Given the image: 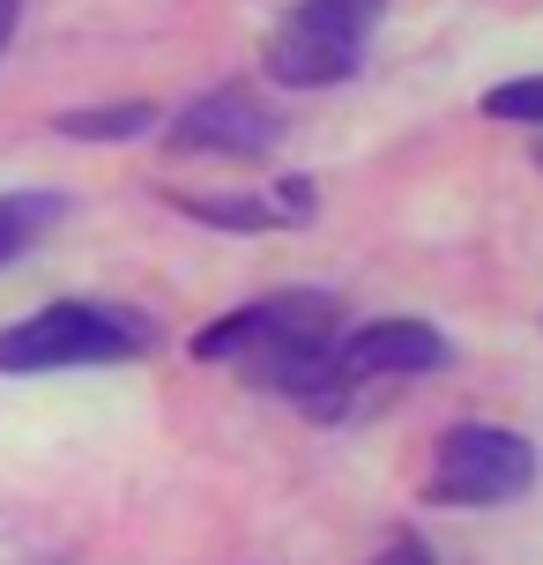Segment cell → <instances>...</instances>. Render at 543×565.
I'll return each mask as SVG.
<instances>
[{"label": "cell", "instance_id": "cell-10", "mask_svg": "<svg viewBox=\"0 0 543 565\" xmlns=\"http://www.w3.org/2000/svg\"><path fill=\"white\" fill-rule=\"evenodd\" d=\"M485 113H491V119H514V127H543V75L491 83V89H485Z\"/></svg>", "mask_w": 543, "mask_h": 565}, {"label": "cell", "instance_id": "cell-5", "mask_svg": "<svg viewBox=\"0 0 543 565\" xmlns=\"http://www.w3.org/2000/svg\"><path fill=\"white\" fill-rule=\"evenodd\" d=\"M276 141H284V119L254 89H209L164 127V149L179 157H268Z\"/></svg>", "mask_w": 543, "mask_h": 565}, {"label": "cell", "instance_id": "cell-9", "mask_svg": "<svg viewBox=\"0 0 543 565\" xmlns=\"http://www.w3.org/2000/svg\"><path fill=\"white\" fill-rule=\"evenodd\" d=\"M60 209H67L60 194H0V260H15L23 246H38Z\"/></svg>", "mask_w": 543, "mask_h": 565}, {"label": "cell", "instance_id": "cell-2", "mask_svg": "<svg viewBox=\"0 0 543 565\" xmlns=\"http://www.w3.org/2000/svg\"><path fill=\"white\" fill-rule=\"evenodd\" d=\"M380 23V0H298L276 38H268V83L284 89H328V83H350L358 60H365V38Z\"/></svg>", "mask_w": 543, "mask_h": 565}, {"label": "cell", "instance_id": "cell-8", "mask_svg": "<svg viewBox=\"0 0 543 565\" xmlns=\"http://www.w3.org/2000/svg\"><path fill=\"white\" fill-rule=\"evenodd\" d=\"M67 141H135L157 127V105H142V97H119V105H83V113H60L53 119Z\"/></svg>", "mask_w": 543, "mask_h": 565}, {"label": "cell", "instance_id": "cell-6", "mask_svg": "<svg viewBox=\"0 0 543 565\" xmlns=\"http://www.w3.org/2000/svg\"><path fill=\"white\" fill-rule=\"evenodd\" d=\"M336 358H343V372L358 387H372V380H417V372L447 365V335L425 328V320H372V328L336 335Z\"/></svg>", "mask_w": 543, "mask_h": 565}, {"label": "cell", "instance_id": "cell-3", "mask_svg": "<svg viewBox=\"0 0 543 565\" xmlns=\"http://www.w3.org/2000/svg\"><path fill=\"white\" fill-rule=\"evenodd\" d=\"M521 491H536V447L507 424H455L425 469L432 507H507Z\"/></svg>", "mask_w": 543, "mask_h": 565}, {"label": "cell", "instance_id": "cell-7", "mask_svg": "<svg viewBox=\"0 0 543 565\" xmlns=\"http://www.w3.org/2000/svg\"><path fill=\"white\" fill-rule=\"evenodd\" d=\"M172 209L209 231H298L313 216V186L284 179L276 194H172Z\"/></svg>", "mask_w": 543, "mask_h": 565}, {"label": "cell", "instance_id": "cell-11", "mask_svg": "<svg viewBox=\"0 0 543 565\" xmlns=\"http://www.w3.org/2000/svg\"><path fill=\"white\" fill-rule=\"evenodd\" d=\"M372 565H432V551H425L417 536H395V543H387V551H380Z\"/></svg>", "mask_w": 543, "mask_h": 565}, {"label": "cell", "instance_id": "cell-4", "mask_svg": "<svg viewBox=\"0 0 543 565\" xmlns=\"http://www.w3.org/2000/svg\"><path fill=\"white\" fill-rule=\"evenodd\" d=\"M336 320H343V306L328 290H276V298H254V306L209 320L187 350L201 365H246V358H268V350H290V342H328Z\"/></svg>", "mask_w": 543, "mask_h": 565}, {"label": "cell", "instance_id": "cell-12", "mask_svg": "<svg viewBox=\"0 0 543 565\" xmlns=\"http://www.w3.org/2000/svg\"><path fill=\"white\" fill-rule=\"evenodd\" d=\"M15 15H23V0H0V53H8V38H15Z\"/></svg>", "mask_w": 543, "mask_h": 565}, {"label": "cell", "instance_id": "cell-1", "mask_svg": "<svg viewBox=\"0 0 543 565\" xmlns=\"http://www.w3.org/2000/svg\"><path fill=\"white\" fill-rule=\"evenodd\" d=\"M142 312L97 306V298H60V306L8 320L0 328V372H75V365H135L149 350Z\"/></svg>", "mask_w": 543, "mask_h": 565}, {"label": "cell", "instance_id": "cell-13", "mask_svg": "<svg viewBox=\"0 0 543 565\" xmlns=\"http://www.w3.org/2000/svg\"><path fill=\"white\" fill-rule=\"evenodd\" d=\"M536 171H543V141H536Z\"/></svg>", "mask_w": 543, "mask_h": 565}]
</instances>
